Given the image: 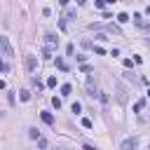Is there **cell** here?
Instances as JSON below:
<instances>
[{"instance_id": "6da1fadb", "label": "cell", "mask_w": 150, "mask_h": 150, "mask_svg": "<svg viewBox=\"0 0 150 150\" xmlns=\"http://www.w3.org/2000/svg\"><path fill=\"white\" fill-rule=\"evenodd\" d=\"M56 47H59V38H54L52 33H47V35H45V52H49V54H52Z\"/></svg>"}, {"instance_id": "7a4b0ae2", "label": "cell", "mask_w": 150, "mask_h": 150, "mask_svg": "<svg viewBox=\"0 0 150 150\" xmlns=\"http://www.w3.org/2000/svg\"><path fill=\"white\" fill-rule=\"evenodd\" d=\"M0 47H2V56L9 59V56H12V47H9V40H7L5 35H0Z\"/></svg>"}, {"instance_id": "3957f363", "label": "cell", "mask_w": 150, "mask_h": 150, "mask_svg": "<svg viewBox=\"0 0 150 150\" xmlns=\"http://www.w3.org/2000/svg\"><path fill=\"white\" fill-rule=\"evenodd\" d=\"M115 87H117V101L120 103H127V87L122 82H115Z\"/></svg>"}, {"instance_id": "277c9868", "label": "cell", "mask_w": 150, "mask_h": 150, "mask_svg": "<svg viewBox=\"0 0 150 150\" xmlns=\"http://www.w3.org/2000/svg\"><path fill=\"white\" fill-rule=\"evenodd\" d=\"M35 68H38V59H35L33 54H28V56H26V70H28V73H33Z\"/></svg>"}, {"instance_id": "5b68a950", "label": "cell", "mask_w": 150, "mask_h": 150, "mask_svg": "<svg viewBox=\"0 0 150 150\" xmlns=\"http://www.w3.org/2000/svg\"><path fill=\"white\" fill-rule=\"evenodd\" d=\"M136 145H138V138L131 136V138H127V141L122 143V150H136Z\"/></svg>"}, {"instance_id": "8992f818", "label": "cell", "mask_w": 150, "mask_h": 150, "mask_svg": "<svg viewBox=\"0 0 150 150\" xmlns=\"http://www.w3.org/2000/svg\"><path fill=\"white\" fill-rule=\"evenodd\" d=\"M87 91H89V96H91V98H94V96H98V89H96V82H94L91 77L87 80Z\"/></svg>"}, {"instance_id": "52a82bcc", "label": "cell", "mask_w": 150, "mask_h": 150, "mask_svg": "<svg viewBox=\"0 0 150 150\" xmlns=\"http://www.w3.org/2000/svg\"><path fill=\"white\" fill-rule=\"evenodd\" d=\"M143 108H145V98H138V101L134 103V112H141Z\"/></svg>"}, {"instance_id": "ba28073f", "label": "cell", "mask_w": 150, "mask_h": 150, "mask_svg": "<svg viewBox=\"0 0 150 150\" xmlns=\"http://www.w3.org/2000/svg\"><path fill=\"white\" fill-rule=\"evenodd\" d=\"M40 117H42V122H45V124H54V117H52V112H40Z\"/></svg>"}, {"instance_id": "9c48e42d", "label": "cell", "mask_w": 150, "mask_h": 150, "mask_svg": "<svg viewBox=\"0 0 150 150\" xmlns=\"http://www.w3.org/2000/svg\"><path fill=\"white\" fill-rule=\"evenodd\" d=\"M117 21H120V23H127V21H129V14H127V12H120V14H117Z\"/></svg>"}, {"instance_id": "30bf717a", "label": "cell", "mask_w": 150, "mask_h": 150, "mask_svg": "<svg viewBox=\"0 0 150 150\" xmlns=\"http://www.w3.org/2000/svg\"><path fill=\"white\" fill-rule=\"evenodd\" d=\"M56 68H61V70H68V66H66V61H63V59H56Z\"/></svg>"}, {"instance_id": "8fae6325", "label": "cell", "mask_w": 150, "mask_h": 150, "mask_svg": "<svg viewBox=\"0 0 150 150\" xmlns=\"http://www.w3.org/2000/svg\"><path fill=\"white\" fill-rule=\"evenodd\" d=\"M70 91H73V87H70V84H63V87H61V94H63V96H68Z\"/></svg>"}, {"instance_id": "7c38bea8", "label": "cell", "mask_w": 150, "mask_h": 150, "mask_svg": "<svg viewBox=\"0 0 150 150\" xmlns=\"http://www.w3.org/2000/svg\"><path fill=\"white\" fill-rule=\"evenodd\" d=\"M28 136H30V138H38V141H40V131H38V129H28Z\"/></svg>"}, {"instance_id": "4fadbf2b", "label": "cell", "mask_w": 150, "mask_h": 150, "mask_svg": "<svg viewBox=\"0 0 150 150\" xmlns=\"http://www.w3.org/2000/svg\"><path fill=\"white\" fill-rule=\"evenodd\" d=\"M108 30H110V33H115V35H122V30H120V28H117V26H112V23H110V26H108Z\"/></svg>"}, {"instance_id": "5bb4252c", "label": "cell", "mask_w": 150, "mask_h": 150, "mask_svg": "<svg viewBox=\"0 0 150 150\" xmlns=\"http://www.w3.org/2000/svg\"><path fill=\"white\" fill-rule=\"evenodd\" d=\"M19 96H21V101H28V98H30V94H28L26 89H21V91H19Z\"/></svg>"}, {"instance_id": "9a60e30c", "label": "cell", "mask_w": 150, "mask_h": 150, "mask_svg": "<svg viewBox=\"0 0 150 150\" xmlns=\"http://www.w3.org/2000/svg\"><path fill=\"white\" fill-rule=\"evenodd\" d=\"M82 127H84V129H91L94 124H91V120H89V117H84V120H82Z\"/></svg>"}, {"instance_id": "2e32d148", "label": "cell", "mask_w": 150, "mask_h": 150, "mask_svg": "<svg viewBox=\"0 0 150 150\" xmlns=\"http://www.w3.org/2000/svg\"><path fill=\"white\" fill-rule=\"evenodd\" d=\"M52 105L59 110V108H61V98H56V96H54V98H52Z\"/></svg>"}, {"instance_id": "e0dca14e", "label": "cell", "mask_w": 150, "mask_h": 150, "mask_svg": "<svg viewBox=\"0 0 150 150\" xmlns=\"http://www.w3.org/2000/svg\"><path fill=\"white\" fill-rule=\"evenodd\" d=\"M70 110H73V112H80V110H82V105H80V103H77V101H75V103H73V105H70Z\"/></svg>"}, {"instance_id": "ac0fdd59", "label": "cell", "mask_w": 150, "mask_h": 150, "mask_svg": "<svg viewBox=\"0 0 150 150\" xmlns=\"http://www.w3.org/2000/svg\"><path fill=\"white\" fill-rule=\"evenodd\" d=\"M33 84H35V89H38V91H42V87H45L40 80H33Z\"/></svg>"}, {"instance_id": "d6986e66", "label": "cell", "mask_w": 150, "mask_h": 150, "mask_svg": "<svg viewBox=\"0 0 150 150\" xmlns=\"http://www.w3.org/2000/svg\"><path fill=\"white\" fill-rule=\"evenodd\" d=\"M73 52H75V47H73V45H68V47H66V54H68V56H73Z\"/></svg>"}, {"instance_id": "ffe728a7", "label": "cell", "mask_w": 150, "mask_h": 150, "mask_svg": "<svg viewBox=\"0 0 150 150\" xmlns=\"http://www.w3.org/2000/svg\"><path fill=\"white\" fill-rule=\"evenodd\" d=\"M80 70H82V73H91V66H87V63H84V66H80Z\"/></svg>"}, {"instance_id": "44dd1931", "label": "cell", "mask_w": 150, "mask_h": 150, "mask_svg": "<svg viewBox=\"0 0 150 150\" xmlns=\"http://www.w3.org/2000/svg\"><path fill=\"white\" fill-rule=\"evenodd\" d=\"M47 87H56V77H49L47 80Z\"/></svg>"}, {"instance_id": "7402d4cb", "label": "cell", "mask_w": 150, "mask_h": 150, "mask_svg": "<svg viewBox=\"0 0 150 150\" xmlns=\"http://www.w3.org/2000/svg\"><path fill=\"white\" fill-rule=\"evenodd\" d=\"M84 150H96V148L94 145H84Z\"/></svg>"}, {"instance_id": "603a6c76", "label": "cell", "mask_w": 150, "mask_h": 150, "mask_svg": "<svg viewBox=\"0 0 150 150\" xmlns=\"http://www.w3.org/2000/svg\"><path fill=\"white\" fill-rule=\"evenodd\" d=\"M145 12H148V14H150V5H148V9H145Z\"/></svg>"}, {"instance_id": "cb8c5ba5", "label": "cell", "mask_w": 150, "mask_h": 150, "mask_svg": "<svg viewBox=\"0 0 150 150\" xmlns=\"http://www.w3.org/2000/svg\"><path fill=\"white\" fill-rule=\"evenodd\" d=\"M59 150H63V148H59Z\"/></svg>"}]
</instances>
